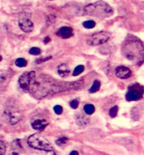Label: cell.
Segmentation results:
<instances>
[{
    "instance_id": "obj_1",
    "label": "cell",
    "mask_w": 144,
    "mask_h": 155,
    "mask_svg": "<svg viewBox=\"0 0 144 155\" xmlns=\"http://www.w3.org/2000/svg\"><path fill=\"white\" fill-rule=\"evenodd\" d=\"M122 52L129 61L140 66L144 62V45L138 38L129 35L122 47Z\"/></svg>"
},
{
    "instance_id": "obj_2",
    "label": "cell",
    "mask_w": 144,
    "mask_h": 155,
    "mask_svg": "<svg viewBox=\"0 0 144 155\" xmlns=\"http://www.w3.org/2000/svg\"><path fill=\"white\" fill-rule=\"evenodd\" d=\"M85 13L87 15L97 18H107L113 14V8L103 1L89 4L84 8Z\"/></svg>"
},
{
    "instance_id": "obj_3",
    "label": "cell",
    "mask_w": 144,
    "mask_h": 155,
    "mask_svg": "<svg viewBox=\"0 0 144 155\" xmlns=\"http://www.w3.org/2000/svg\"><path fill=\"white\" fill-rule=\"evenodd\" d=\"M28 143L30 147L37 150L51 152L54 150L50 141L40 133H35L30 136L28 139Z\"/></svg>"
},
{
    "instance_id": "obj_4",
    "label": "cell",
    "mask_w": 144,
    "mask_h": 155,
    "mask_svg": "<svg viewBox=\"0 0 144 155\" xmlns=\"http://www.w3.org/2000/svg\"><path fill=\"white\" fill-rule=\"evenodd\" d=\"M144 93V87L139 84H134L130 86L126 95L128 101H136L141 99Z\"/></svg>"
},
{
    "instance_id": "obj_5",
    "label": "cell",
    "mask_w": 144,
    "mask_h": 155,
    "mask_svg": "<svg viewBox=\"0 0 144 155\" xmlns=\"http://www.w3.org/2000/svg\"><path fill=\"white\" fill-rule=\"evenodd\" d=\"M111 34L107 31H100L93 34L87 41V45L91 46H96L103 45L109 41Z\"/></svg>"
},
{
    "instance_id": "obj_6",
    "label": "cell",
    "mask_w": 144,
    "mask_h": 155,
    "mask_svg": "<svg viewBox=\"0 0 144 155\" xmlns=\"http://www.w3.org/2000/svg\"><path fill=\"white\" fill-rule=\"evenodd\" d=\"M36 78V73L33 71L26 72L23 74L19 79L20 87L24 90H30V86L33 83Z\"/></svg>"
},
{
    "instance_id": "obj_7",
    "label": "cell",
    "mask_w": 144,
    "mask_h": 155,
    "mask_svg": "<svg viewBox=\"0 0 144 155\" xmlns=\"http://www.w3.org/2000/svg\"><path fill=\"white\" fill-rule=\"evenodd\" d=\"M4 117L5 119L11 125L18 123L22 118V115L19 111L14 107L8 108L5 111Z\"/></svg>"
},
{
    "instance_id": "obj_8",
    "label": "cell",
    "mask_w": 144,
    "mask_h": 155,
    "mask_svg": "<svg viewBox=\"0 0 144 155\" xmlns=\"http://www.w3.org/2000/svg\"><path fill=\"white\" fill-rule=\"evenodd\" d=\"M30 123L32 128L38 130H44L49 124L48 119L42 115L34 116L31 119Z\"/></svg>"
},
{
    "instance_id": "obj_9",
    "label": "cell",
    "mask_w": 144,
    "mask_h": 155,
    "mask_svg": "<svg viewBox=\"0 0 144 155\" xmlns=\"http://www.w3.org/2000/svg\"><path fill=\"white\" fill-rule=\"evenodd\" d=\"M19 26L25 33H30L34 29L33 23L27 17H23L19 18Z\"/></svg>"
},
{
    "instance_id": "obj_10",
    "label": "cell",
    "mask_w": 144,
    "mask_h": 155,
    "mask_svg": "<svg viewBox=\"0 0 144 155\" xmlns=\"http://www.w3.org/2000/svg\"><path fill=\"white\" fill-rule=\"evenodd\" d=\"M115 75L121 79H127L131 76L132 72L128 68L125 66H118L115 68Z\"/></svg>"
},
{
    "instance_id": "obj_11",
    "label": "cell",
    "mask_w": 144,
    "mask_h": 155,
    "mask_svg": "<svg viewBox=\"0 0 144 155\" xmlns=\"http://www.w3.org/2000/svg\"><path fill=\"white\" fill-rule=\"evenodd\" d=\"M56 34L63 39H68L73 35V29L70 27L63 26L57 30Z\"/></svg>"
},
{
    "instance_id": "obj_12",
    "label": "cell",
    "mask_w": 144,
    "mask_h": 155,
    "mask_svg": "<svg viewBox=\"0 0 144 155\" xmlns=\"http://www.w3.org/2000/svg\"><path fill=\"white\" fill-rule=\"evenodd\" d=\"M58 72L61 78H66L70 74V68L67 64L63 63L58 67Z\"/></svg>"
},
{
    "instance_id": "obj_13",
    "label": "cell",
    "mask_w": 144,
    "mask_h": 155,
    "mask_svg": "<svg viewBox=\"0 0 144 155\" xmlns=\"http://www.w3.org/2000/svg\"><path fill=\"white\" fill-rule=\"evenodd\" d=\"M76 123L78 126H86L89 123V118L85 116V115H78L76 117Z\"/></svg>"
},
{
    "instance_id": "obj_14",
    "label": "cell",
    "mask_w": 144,
    "mask_h": 155,
    "mask_svg": "<svg viewBox=\"0 0 144 155\" xmlns=\"http://www.w3.org/2000/svg\"><path fill=\"white\" fill-rule=\"evenodd\" d=\"M100 82L99 80H95L93 82V86H91V87L89 90V92L90 93H95L97 91H98L99 90L100 88Z\"/></svg>"
},
{
    "instance_id": "obj_15",
    "label": "cell",
    "mask_w": 144,
    "mask_h": 155,
    "mask_svg": "<svg viewBox=\"0 0 144 155\" xmlns=\"http://www.w3.org/2000/svg\"><path fill=\"white\" fill-rule=\"evenodd\" d=\"M84 110L87 114H93L95 111V107L92 104H87L84 107Z\"/></svg>"
},
{
    "instance_id": "obj_16",
    "label": "cell",
    "mask_w": 144,
    "mask_h": 155,
    "mask_svg": "<svg viewBox=\"0 0 144 155\" xmlns=\"http://www.w3.org/2000/svg\"><path fill=\"white\" fill-rule=\"evenodd\" d=\"M15 64L16 66L18 67H24L26 66L27 62L26 59L22 58H19L16 60Z\"/></svg>"
},
{
    "instance_id": "obj_17",
    "label": "cell",
    "mask_w": 144,
    "mask_h": 155,
    "mask_svg": "<svg viewBox=\"0 0 144 155\" xmlns=\"http://www.w3.org/2000/svg\"><path fill=\"white\" fill-rule=\"evenodd\" d=\"M96 25V23L93 20H87L83 22V26L86 29H93Z\"/></svg>"
},
{
    "instance_id": "obj_18",
    "label": "cell",
    "mask_w": 144,
    "mask_h": 155,
    "mask_svg": "<svg viewBox=\"0 0 144 155\" xmlns=\"http://www.w3.org/2000/svg\"><path fill=\"white\" fill-rule=\"evenodd\" d=\"M85 70V67L83 65H79L76 68L74 69L73 73V76H77L79 74H82L83 71Z\"/></svg>"
},
{
    "instance_id": "obj_19",
    "label": "cell",
    "mask_w": 144,
    "mask_h": 155,
    "mask_svg": "<svg viewBox=\"0 0 144 155\" xmlns=\"http://www.w3.org/2000/svg\"><path fill=\"white\" fill-rule=\"evenodd\" d=\"M118 107L117 106H114L111 107L109 111V115L111 118H115L118 114Z\"/></svg>"
},
{
    "instance_id": "obj_20",
    "label": "cell",
    "mask_w": 144,
    "mask_h": 155,
    "mask_svg": "<svg viewBox=\"0 0 144 155\" xmlns=\"http://www.w3.org/2000/svg\"><path fill=\"white\" fill-rule=\"evenodd\" d=\"M29 53L32 55H38L41 54V50L39 48L33 47L30 49Z\"/></svg>"
},
{
    "instance_id": "obj_21",
    "label": "cell",
    "mask_w": 144,
    "mask_h": 155,
    "mask_svg": "<svg viewBox=\"0 0 144 155\" xmlns=\"http://www.w3.org/2000/svg\"><path fill=\"white\" fill-rule=\"evenodd\" d=\"M68 138L67 137H61V138H60L58 140H56V143L57 145L61 146H63L64 144H65L68 142Z\"/></svg>"
},
{
    "instance_id": "obj_22",
    "label": "cell",
    "mask_w": 144,
    "mask_h": 155,
    "mask_svg": "<svg viewBox=\"0 0 144 155\" xmlns=\"http://www.w3.org/2000/svg\"><path fill=\"white\" fill-rule=\"evenodd\" d=\"M6 145L4 142L0 140V155H4L6 152Z\"/></svg>"
},
{
    "instance_id": "obj_23",
    "label": "cell",
    "mask_w": 144,
    "mask_h": 155,
    "mask_svg": "<svg viewBox=\"0 0 144 155\" xmlns=\"http://www.w3.org/2000/svg\"><path fill=\"white\" fill-rule=\"evenodd\" d=\"M54 110L56 114H61L63 113V107L60 105H56L54 107Z\"/></svg>"
},
{
    "instance_id": "obj_24",
    "label": "cell",
    "mask_w": 144,
    "mask_h": 155,
    "mask_svg": "<svg viewBox=\"0 0 144 155\" xmlns=\"http://www.w3.org/2000/svg\"><path fill=\"white\" fill-rule=\"evenodd\" d=\"M78 105H79V102L77 99H74V100H73L70 101V107L74 109H76L77 108Z\"/></svg>"
},
{
    "instance_id": "obj_25",
    "label": "cell",
    "mask_w": 144,
    "mask_h": 155,
    "mask_svg": "<svg viewBox=\"0 0 144 155\" xmlns=\"http://www.w3.org/2000/svg\"><path fill=\"white\" fill-rule=\"evenodd\" d=\"M51 58V56H50V57H45L44 58H40V59H38L37 60H36V63H37V64L43 63V62H46V61H47L50 60Z\"/></svg>"
},
{
    "instance_id": "obj_26",
    "label": "cell",
    "mask_w": 144,
    "mask_h": 155,
    "mask_svg": "<svg viewBox=\"0 0 144 155\" xmlns=\"http://www.w3.org/2000/svg\"><path fill=\"white\" fill-rule=\"evenodd\" d=\"M55 18L52 16V15H50V17H48L47 18V23H50V24H51L52 23L55 22Z\"/></svg>"
},
{
    "instance_id": "obj_27",
    "label": "cell",
    "mask_w": 144,
    "mask_h": 155,
    "mask_svg": "<svg viewBox=\"0 0 144 155\" xmlns=\"http://www.w3.org/2000/svg\"><path fill=\"white\" fill-rule=\"evenodd\" d=\"M50 41H51L50 38L48 37H46V38H44V43L45 44H47V43H48Z\"/></svg>"
},
{
    "instance_id": "obj_28",
    "label": "cell",
    "mask_w": 144,
    "mask_h": 155,
    "mask_svg": "<svg viewBox=\"0 0 144 155\" xmlns=\"http://www.w3.org/2000/svg\"><path fill=\"white\" fill-rule=\"evenodd\" d=\"M78 154H79V153H78V152L76 151H73L72 152L70 153V155H78Z\"/></svg>"
},
{
    "instance_id": "obj_29",
    "label": "cell",
    "mask_w": 144,
    "mask_h": 155,
    "mask_svg": "<svg viewBox=\"0 0 144 155\" xmlns=\"http://www.w3.org/2000/svg\"><path fill=\"white\" fill-rule=\"evenodd\" d=\"M2 57L0 55V62L1 61V60H2Z\"/></svg>"
},
{
    "instance_id": "obj_30",
    "label": "cell",
    "mask_w": 144,
    "mask_h": 155,
    "mask_svg": "<svg viewBox=\"0 0 144 155\" xmlns=\"http://www.w3.org/2000/svg\"><path fill=\"white\" fill-rule=\"evenodd\" d=\"M50 1H52V0H50Z\"/></svg>"
}]
</instances>
